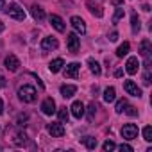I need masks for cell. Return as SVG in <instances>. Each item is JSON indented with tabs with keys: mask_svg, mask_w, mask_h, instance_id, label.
I'll list each match as a JSON object with an SVG mask.
<instances>
[{
	"mask_svg": "<svg viewBox=\"0 0 152 152\" xmlns=\"http://www.w3.org/2000/svg\"><path fill=\"white\" fill-rule=\"evenodd\" d=\"M57 47H59V43H57V39L52 38V36H47V38L41 39V50H43V52H52V50H56Z\"/></svg>",
	"mask_w": 152,
	"mask_h": 152,
	"instance_id": "cell-6",
	"label": "cell"
},
{
	"mask_svg": "<svg viewBox=\"0 0 152 152\" xmlns=\"http://www.w3.org/2000/svg\"><path fill=\"white\" fill-rule=\"evenodd\" d=\"M70 23H72L73 31L77 32V34H84L86 32V23H84V20L81 16H72L70 18Z\"/></svg>",
	"mask_w": 152,
	"mask_h": 152,
	"instance_id": "cell-7",
	"label": "cell"
},
{
	"mask_svg": "<svg viewBox=\"0 0 152 152\" xmlns=\"http://www.w3.org/2000/svg\"><path fill=\"white\" fill-rule=\"evenodd\" d=\"M4 11H6L11 18H15V20H20V22H22V20H25V11H23L18 4H9Z\"/></svg>",
	"mask_w": 152,
	"mask_h": 152,
	"instance_id": "cell-3",
	"label": "cell"
},
{
	"mask_svg": "<svg viewBox=\"0 0 152 152\" xmlns=\"http://www.w3.org/2000/svg\"><path fill=\"white\" fill-rule=\"evenodd\" d=\"M116 39H118V32L115 31V32H111V34H109V41H116Z\"/></svg>",
	"mask_w": 152,
	"mask_h": 152,
	"instance_id": "cell-35",
	"label": "cell"
},
{
	"mask_svg": "<svg viewBox=\"0 0 152 152\" xmlns=\"http://www.w3.org/2000/svg\"><path fill=\"white\" fill-rule=\"evenodd\" d=\"M4 64H6V68H7L9 72H16V70L20 68V61H18V57H16V56H13V54H9V56L6 57Z\"/></svg>",
	"mask_w": 152,
	"mask_h": 152,
	"instance_id": "cell-12",
	"label": "cell"
},
{
	"mask_svg": "<svg viewBox=\"0 0 152 152\" xmlns=\"http://www.w3.org/2000/svg\"><path fill=\"white\" fill-rule=\"evenodd\" d=\"M102 148H104L106 152H109V150H115V148H116V145H115V141H111V140H107V141H104V145H102Z\"/></svg>",
	"mask_w": 152,
	"mask_h": 152,
	"instance_id": "cell-31",
	"label": "cell"
},
{
	"mask_svg": "<svg viewBox=\"0 0 152 152\" xmlns=\"http://www.w3.org/2000/svg\"><path fill=\"white\" fill-rule=\"evenodd\" d=\"M31 15H32V18H34L36 22H43V20H45V9H43L41 6H38V4H34V6L31 7Z\"/></svg>",
	"mask_w": 152,
	"mask_h": 152,
	"instance_id": "cell-16",
	"label": "cell"
},
{
	"mask_svg": "<svg viewBox=\"0 0 152 152\" xmlns=\"http://www.w3.org/2000/svg\"><path fill=\"white\" fill-rule=\"evenodd\" d=\"M81 141H83V145H84L86 148H90V150L97 148V138H93V136H84V138H81Z\"/></svg>",
	"mask_w": 152,
	"mask_h": 152,
	"instance_id": "cell-21",
	"label": "cell"
},
{
	"mask_svg": "<svg viewBox=\"0 0 152 152\" xmlns=\"http://www.w3.org/2000/svg\"><path fill=\"white\" fill-rule=\"evenodd\" d=\"M6 84H7V83H6V77L0 73V88H6Z\"/></svg>",
	"mask_w": 152,
	"mask_h": 152,
	"instance_id": "cell-36",
	"label": "cell"
},
{
	"mask_svg": "<svg viewBox=\"0 0 152 152\" xmlns=\"http://www.w3.org/2000/svg\"><path fill=\"white\" fill-rule=\"evenodd\" d=\"M138 68H140V61H138V57H129L127 59V63H125V72L129 73V75H134L136 72H138Z\"/></svg>",
	"mask_w": 152,
	"mask_h": 152,
	"instance_id": "cell-13",
	"label": "cell"
},
{
	"mask_svg": "<svg viewBox=\"0 0 152 152\" xmlns=\"http://www.w3.org/2000/svg\"><path fill=\"white\" fill-rule=\"evenodd\" d=\"M124 15H125V13H124V7H118V9H116V13H115V18H113V22L116 23L120 18H124Z\"/></svg>",
	"mask_w": 152,
	"mask_h": 152,
	"instance_id": "cell-32",
	"label": "cell"
},
{
	"mask_svg": "<svg viewBox=\"0 0 152 152\" xmlns=\"http://www.w3.org/2000/svg\"><path fill=\"white\" fill-rule=\"evenodd\" d=\"M120 134H122L124 140H134V138H138V125H134V124H125V125L122 127Z\"/></svg>",
	"mask_w": 152,
	"mask_h": 152,
	"instance_id": "cell-4",
	"label": "cell"
},
{
	"mask_svg": "<svg viewBox=\"0 0 152 152\" xmlns=\"http://www.w3.org/2000/svg\"><path fill=\"white\" fill-rule=\"evenodd\" d=\"M127 104H129V102H127L125 99H122V100H118V102H116V107H115V111H116L118 115H120V113H124V109L127 107Z\"/></svg>",
	"mask_w": 152,
	"mask_h": 152,
	"instance_id": "cell-29",
	"label": "cell"
},
{
	"mask_svg": "<svg viewBox=\"0 0 152 152\" xmlns=\"http://www.w3.org/2000/svg\"><path fill=\"white\" fill-rule=\"evenodd\" d=\"M27 140H29V138H27V134H25L23 131H18V132L15 134V140H13V141H15V145L22 147V145H25V143H27Z\"/></svg>",
	"mask_w": 152,
	"mask_h": 152,
	"instance_id": "cell-24",
	"label": "cell"
},
{
	"mask_svg": "<svg viewBox=\"0 0 152 152\" xmlns=\"http://www.w3.org/2000/svg\"><path fill=\"white\" fill-rule=\"evenodd\" d=\"M2 32H4V22L0 20V34H2Z\"/></svg>",
	"mask_w": 152,
	"mask_h": 152,
	"instance_id": "cell-40",
	"label": "cell"
},
{
	"mask_svg": "<svg viewBox=\"0 0 152 152\" xmlns=\"http://www.w3.org/2000/svg\"><path fill=\"white\" fill-rule=\"evenodd\" d=\"M70 111H72V115H73V118H77V120H81L83 116H84V104L81 102V100H75L72 106H70Z\"/></svg>",
	"mask_w": 152,
	"mask_h": 152,
	"instance_id": "cell-8",
	"label": "cell"
},
{
	"mask_svg": "<svg viewBox=\"0 0 152 152\" xmlns=\"http://www.w3.org/2000/svg\"><path fill=\"white\" fill-rule=\"evenodd\" d=\"M4 113V102H2V99H0V115Z\"/></svg>",
	"mask_w": 152,
	"mask_h": 152,
	"instance_id": "cell-39",
	"label": "cell"
},
{
	"mask_svg": "<svg viewBox=\"0 0 152 152\" xmlns=\"http://www.w3.org/2000/svg\"><path fill=\"white\" fill-rule=\"evenodd\" d=\"M86 7H88L90 13H91L93 16H97V18H102V16H104V9H102V6L97 4V2H93V0H88V2H86Z\"/></svg>",
	"mask_w": 152,
	"mask_h": 152,
	"instance_id": "cell-10",
	"label": "cell"
},
{
	"mask_svg": "<svg viewBox=\"0 0 152 152\" xmlns=\"http://www.w3.org/2000/svg\"><path fill=\"white\" fill-rule=\"evenodd\" d=\"M131 27H132V32H134V34L140 31V18H138V15H136V13H134V15H132V18H131Z\"/></svg>",
	"mask_w": 152,
	"mask_h": 152,
	"instance_id": "cell-27",
	"label": "cell"
},
{
	"mask_svg": "<svg viewBox=\"0 0 152 152\" xmlns=\"http://www.w3.org/2000/svg\"><path fill=\"white\" fill-rule=\"evenodd\" d=\"M88 66H90V70H91V73H93V75H100V73H102L100 64H99L93 57H90V59H88Z\"/></svg>",
	"mask_w": 152,
	"mask_h": 152,
	"instance_id": "cell-22",
	"label": "cell"
},
{
	"mask_svg": "<svg viewBox=\"0 0 152 152\" xmlns=\"http://www.w3.org/2000/svg\"><path fill=\"white\" fill-rule=\"evenodd\" d=\"M61 95L64 97V99H70V97H73L75 95V91H77V86H73V84H64V86H61Z\"/></svg>",
	"mask_w": 152,
	"mask_h": 152,
	"instance_id": "cell-18",
	"label": "cell"
},
{
	"mask_svg": "<svg viewBox=\"0 0 152 152\" xmlns=\"http://www.w3.org/2000/svg\"><path fill=\"white\" fill-rule=\"evenodd\" d=\"M79 68H81V64L79 63H70V64H66L64 66V77H70V79H75L79 75Z\"/></svg>",
	"mask_w": 152,
	"mask_h": 152,
	"instance_id": "cell-9",
	"label": "cell"
},
{
	"mask_svg": "<svg viewBox=\"0 0 152 152\" xmlns=\"http://www.w3.org/2000/svg\"><path fill=\"white\" fill-rule=\"evenodd\" d=\"M47 131L52 134V138H63L64 136V127L61 122H52L47 125Z\"/></svg>",
	"mask_w": 152,
	"mask_h": 152,
	"instance_id": "cell-5",
	"label": "cell"
},
{
	"mask_svg": "<svg viewBox=\"0 0 152 152\" xmlns=\"http://www.w3.org/2000/svg\"><path fill=\"white\" fill-rule=\"evenodd\" d=\"M0 131H2V129H0Z\"/></svg>",
	"mask_w": 152,
	"mask_h": 152,
	"instance_id": "cell-41",
	"label": "cell"
},
{
	"mask_svg": "<svg viewBox=\"0 0 152 152\" xmlns=\"http://www.w3.org/2000/svg\"><path fill=\"white\" fill-rule=\"evenodd\" d=\"M63 66H64V61H63L61 57L54 59V61L48 64V68H50V72H52V73H57V72H61V70H63Z\"/></svg>",
	"mask_w": 152,
	"mask_h": 152,
	"instance_id": "cell-20",
	"label": "cell"
},
{
	"mask_svg": "<svg viewBox=\"0 0 152 152\" xmlns=\"http://www.w3.org/2000/svg\"><path fill=\"white\" fill-rule=\"evenodd\" d=\"M124 90H125L129 95H132V97H141V90L138 88V84H136L134 81H125V83H124Z\"/></svg>",
	"mask_w": 152,
	"mask_h": 152,
	"instance_id": "cell-11",
	"label": "cell"
},
{
	"mask_svg": "<svg viewBox=\"0 0 152 152\" xmlns=\"http://www.w3.org/2000/svg\"><path fill=\"white\" fill-rule=\"evenodd\" d=\"M57 118H59V122H61V124H66V122H68V118H70L68 109H66V107H59V109H57Z\"/></svg>",
	"mask_w": 152,
	"mask_h": 152,
	"instance_id": "cell-26",
	"label": "cell"
},
{
	"mask_svg": "<svg viewBox=\"0 0 152 152\" xmlns=\"http://www.w3.org/2000/svg\"><path fill=\"white\" fill-rule=\"evenodd\" d=\"M124 111H125V113H127L129 116H136V115H138V111H136V107H134V106H129V104H127V107H125Z\"/></svg>",
	"mask_w": 152,
	"mask_h": 152,
	"instance_id": "cell-33",
	"label": "cell"
},
{
	"mask_svg": "<svg viewBox=\"0 0 152 152\" xmlns=\"http://www.w3.org/2000/svg\"><path fill=\"white\" fill-rule=\"evenodd\" d=\"M115 75H116V77H122L124 72H122V70H116V72H115Z\"/></svg>",
	"mask_w": 152,
	"mask_h": 152,
	"instance_id": "cell-38",
	"label": "cell"
},
{
	"mask_svg": "<svg viewBox=\"0 0 152 152\" xmlns=\"http://www.w3.org/2000/svg\"><path fill=\"white\" fill-rule=\"evenodd\" d=\"M0 9H2V11L6 9V0H0Z\"/></svg>",
	"mask_w": 152,
	"mask_h": 152,
	"instance_id": "cell-37",
	"label": "cell"
},
{
	"mask_svg": "<svg viewBox=\"0 0 152 152\" xmlns=\"http://www.w3.org/2000/svg\"><path fill=\"white\" fill-rule=\"evenodd\" d=\"M97 109H99V107H97V104H95V102H91V104L88 106V120H90V122H93Z\"/></svg>",
	"mask_w": 152,
	"mask_h": 152,
	"instance_id": "cell-28",
	"label": "cell"
},
{
	"mask_svg": "<svg viewBox=\"0 0 152 152\" xmlns=\"http://www.w3.org/2000/svg\"><path fill=\"white\" fill-rule=\"evenodd\" d=\"M152 81V66H150V57L145 59V72H143V84L148 86Z\"/></svg>",
	"mask_w": 152,
	"mask_h": 152,
	"instance_id": "cell-17",
	"label": "cell"
},
{
	"mask_svg": "<svg viewBox=\"0 0 152 152\" xmlns=\"http://www.w3.org/2000/svg\"><path fill=\"white\" fill-rule=\"evenodd\" d=\"M116 148H118V150H122V152H132V150H134V148H132L131 145H127V143H122V145H118Z\"/></svg>",
	"mask_w": 152,
	"mask_h": 152,
	"instance_id": "cell-34",
	"label": "cell"
},
{
	"mask_svg": "<svg viewBox=\"0 0 152 152\" xmlns=\"http://www.w3.org/2000/svg\"><path fill=\"white\" fill-rule=\"evenodd\" d=\"M115 99H116V90H115L113 86L106 88V90H104V100H106V102H115Z\"/></svg>",
	"mask_w": 152,
	"mask_h": 152,
	"instance_id": "cell-23",
	"label": "cell"
},
{
	"mask_svg": "<svg viewBox=\"0 0 152 152\" xmlns=\"http://www.w3.org/2000/svg\"><path fill=\"white\" fill-rule=\"evenodd\" d=\"M143 140L145 141H152V127L150 125L143 127Z\"/></svg>",
	"mask_w": 152,
	"mask_h": 152,
	"instance_id": "cell-30",
	"label": "cell"
},
{
	"mask_svg": "<svg viewBox=\"0 0 152 152\" xmlns=\"http://www.w3.org/2000/svg\"><path fill=\"white\" fill-rule=\"evenodd\" d=\"M66 43H68V50L72 54H77L79 52V48H81V38H79L77 32H70L66 36Z\"/></svg>",
	"mask_w": 152,
	"mask_h": 152,
	"instance_id": "cell-2",
	"label": "cell"
},
{
	"mask_svg": "<svg viewBox=\"0 0 152 152\" xmlns=\"http://www.w3.org/2000/svg\"><path fill=\"white\" fill-rule=\"evenodd\" d=\"M50 23H52V27H54L57 32H64V31H66V25H64L63 18L57 16V15H52V16H50Z\"/></svg>",
	"mask_w": 152,
	"mask_h": 152,
	"instance_id": "cell-15",
	"label": "cell"
},
{
	"mask_svg": "<svg viewBox=\"0 0 152 152\" xmlns=\"http://www.w3.org/2000/svg\"><path fill=\"white\" fill-rule=\"evenodd\" d=\"M129 48H131V45H129V41H124L118 48H116V56L118 57H124V56H127L129 54Z\"/></svg>",
	"mask_w": 152,
	"mask_h": 152,
	"instance_id": "cell-25",
	"label": "cell"
},
{
	"mask_svg": "<svg viewBox=\"0 0 152 152\" xmlns=\"http://www.w3.org/2000/svg\"><path fill=\"white\" fill-rule=\"evenodd\" d=\"M150 52H152V47H150V41L148 39H143L141 43H140V54L147 59V57H150Z\"/></svg>",
	"mask_w": 152,
	"mask_h": 152,
	"instance_id": "cell-19",
	"label": "cell"
},
{
	"mask_svg": "<svg viewBox=\"0 0 152 152\" xmlns=\"http://www.w3.org/2000/svg\"><path fill=\"white\" fill-rule=\"evenodd\" d=\"M41 111H43L45 115H48V116L54 115V113H56V102H54V99H50V97L45 99V100L41 102Z\"/></svg>",
	"mask_w": 152,
	"mask_h": 152,
	"instance_id": "cell-14",
	"label": "cell"
},
{
	"mask_svg": "<svg viewBox=\"0 0 152 152\" xmlns=\"http://www.w3.org/2000/svg\"><path fill=\"white\" fill-rule=\"evenodd\" d=\"M18 97H20V100H22V102L31 104V102H34V100H36L38 91H36V88H34V86H31V84H23L22 88H18Z\"/></svg>",
	"mask_w": 152,
	"mask_h": 152,
	"instance_id": "cell-1",
	"label": "cell"
}]
</instances>
